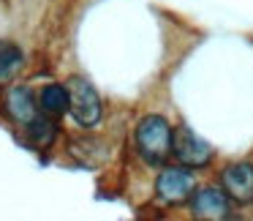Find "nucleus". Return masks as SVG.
<instances>
[{"label": "nucleus", "mask_w": 253, "mask_h": 221, "mask_svg": "<svg viewBox=\"0 0 253 221\" xmlns=\"http://www.w3.org/2000/svg\"><path fill=\"white\" fill-rule=\"evenodd\" d=\"M136 150L147 164L158 166L174 150V131L161 115H150L136 128Z\"/></svg>", "instance_id": "nucleus-1"}, {"label": "nucleus", "mask_w": 253, "mask_h": 221, "mask_svg": "<svg viewBox=\"0 0 253 221\" xmlns=\"http://www.w3.org/2000/svg\"><path fill=\"white\" fill-rule=\"evenodd\" d=\"M68 96H71V104H68V112L74 115V120L84 128L98 126L101 120V99L95 93V88L82 77H71L68 79Z\"/></svg>", "instance_id": "nucleus-2"}, {"label": "nucleus", "mask_w": 253, "mask_h": 221, "mask_svg": "<svg viewBox=\"0 0 253 221\" xmlns=\"http://www.w3.org/2000/svg\"><path fill=\"white\" fill-rule=\"evenodd\" d=\"M171 153L180 159L182 166H193V169L207 166L210 159H212V148H210L196 131H191L188 126H180L174 131V150H171Z\"/></svg>", "instance_id": "nucleus-3"}, {"label": "nucleus", "mask_w": 253, "mask_h": 221, "mask_svg": "<svg viewBox=\"0 0 253 221\" xmlns=\"http://www.w3.org/2000/svg\"><path fill=\"white\" fill-rule=\"evenodd\" d=\"M155 191H158V197L166 205H180L193 194V175L188 169H182V166H169V169L161 172Z\"/></svg>", "instance_id": "nucleus-4"}, {"label": "nucleus", "mask_w": 253, "mask_h": 221, "mask_svg": "<svg viewBox=\"0 0 253 221\" xmlns=\"http://www.w3.org/2000/svg\"><path fill=\"white\" fill-rule=\"evenodd\" d=\"M229 194L223 188H215V186H204L199 191H193L191 197V210L196 219H210V221H218V219H229Z\"/></svg>", "instance_id": "nucleus-5"}, {"label": "nucleus", "mask_w": 253, "mask_h": 221, "mask_svg": "<svg viewBox=\"0 0 253 221\" xmlns=\"http://www.w3.org/2000/svg\"><path fill=\"white\" fill-rule=\"evenodd\" d=\"M223 191L229 194L234 202L248 205L253 202V166L251 164H231L220 175Z\"/></svg>", "instance_id": "nucleus-6"}, {"label": "nucleus", "mask_w": 253, "mask_h": 221, "mask_svg": "<svg viewBox=\"0 0 253 221\" xmlns=\"http://www.w3.org/2000/svg\"><path fill=\"white\" fill-rule=\"evenodd\" d=\"M8 112H11L14 120L19 123H30L39 112H36V107H39V101H36L33 90L30 88H14L11 93H8Z\"/></svg>", "instance_id": "nucleus-7"}, {"label": "nucleus", "mask_w": 253, "mask_h": 221, "mask_svg": "<svg viewBox=\"0 0 253 221\" xmlns=\"http://www.w3.org/2000/svg\"><path fill=\"white\" fill-rule=\"evenodd\" d=\"M68 104H71V96H68V88H63V85H46L39 93V107L46 115H63Z\"/></svg>", "instance_id": "nucleus-8"}, {"label": "nucleus", "mask_w": 253, "mask_h": 221, "mask_svg": "<svg viewBox=\"0 0 253 221\" xmlns=\"http://www.w3.org/2000/svg\"><path fill=\"white\" fill-rule=\"evenodd\" d=\"M25 128H28V137L33 139V145H39V148L52 145L55 137H57L55 120H49V117H44V115H36L30 123H25Z\"/></svg>", "instance_id": "nucleus-9"}, {"label": "nucleus", "mask_w": 253, "mask_h": 221, "mask_svg": "<svg viewBox=\"0 0 253 221\" xmlns=\"http://www.w3.org/2000/svg\"><path fill=\"white\" fill-rule=\"evenodd\" d=\"M22 66V52L19 47L0 41V79H8L11 74H17V68Z\"/></svg>", "instance_id": "nucleus-10"}]
</instances>
